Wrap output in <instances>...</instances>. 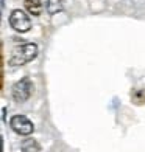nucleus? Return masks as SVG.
Instances as JSON below:
<instances>
[{
    "instance_id": "obj_1",
    "label": "nucleus",
    "mask_w": 145,
    "mask_h": 152,
    "mask_svg": "<svg viewBox=\"0 0 145 152\" xmlns=\"http://www.w3.org/2000/svg\"><path fill=\"white\" fill-rule=\"evenodd\" d=\"M38 53H39V48L36 44L28 42V44H24L17 47L14 51H13L11 58H10V64L13 67H19V65H24L27 62H31L33 59L38 58Z\"/></svg>"
},
{
    "instance_id": "obj_2",
    "label": "nucleus",
    "mask_w": 145,
    "mask_h": 152,
    "mask_svg": "<svg viewBox=\"0 0 145 152\" xmlns=\"http://www.w3.org/2000/svg\"><path fill=\"white\" fill-rule=\"evenodd\" d=\"M33 88H34L33 81L28 78V76H25V78H22L13 86V98H14V101H17V102H25L31 96Z\"/></svg>"
},
{
    "instance_id": "obj_3",
    "label": "nucleus",
    "mask_w": 145,
    "mask_h": 152,
    "mask_svg": "<svg viewBox=\"0 0 145 152\" xmlns=\"http://www.w3.org/2000/svg\"><path fill=\"white\" fill-rule=\"evenodd\" d=\"M10 25L13 26V30H16L17 33H27L31 28V20L25 11L22 10H14L10 14Z\"/></svg>"
},
{
    "instance_id": "obj_4",
    "label": "nucleus",
    "mask_w": 145,
    "mask_h": 152,
    "mask_svg": "<svg viewBox=\"0 0 145 152\" xmlns=\"http://www.w3.org/2000/svg\"><path fill=\"white\" fill-rule=\"evenodd\" d=\"M10 126H11V129L14 130L16 134L24 135V137L33 134V130H34L33 123L27 118L25 115H14V116H11Z\"/></svg>"
},
{
    "instance_id": "obj_5",
    "label": "nucleus",
    "mask_w": 145,
    "mask_h": 152,
    "mask_svg": "<svg viewBox=\"0 0 145 152\" xmlns=\"http://www.w3.org/2000/svg\"><path fill=\"white\" fill-rule=\"evenodd\" d=\"M63 10H64V0H47L45 11H47L50 16L58 14V12H61Z\"/></svg>"
},
{
    "instance_id": "obj_6",
    "label": "nucleus",
    "mask_w": 145,
    "mask_h": 152,
    "mask_svg": "<svg viewBox=\"0 0 145 152\" xmlns=\"http://www.w3.org/2000/svg\"><path fill=\"white\" fill-rule=\"evenodd\" d=\"M25 8L33 16L42 14V2L41 0H25Z\"/></svg>"
},
{
    "instance_id": "obj_7",
    "label": "nucleus",
    "mask_w": 145,
    "mask_h": 152,
    "mask_svg": "<svg viewBox=\"0 0 145 152\" xmlns=\"http://www.w3.org/2000/svg\"><path fill=\"white\" fill-rule=\"evenodd\" d=\"M22 152H41V146L33 138H25L22 141Z\"/></svg>"
}]
</instances>
